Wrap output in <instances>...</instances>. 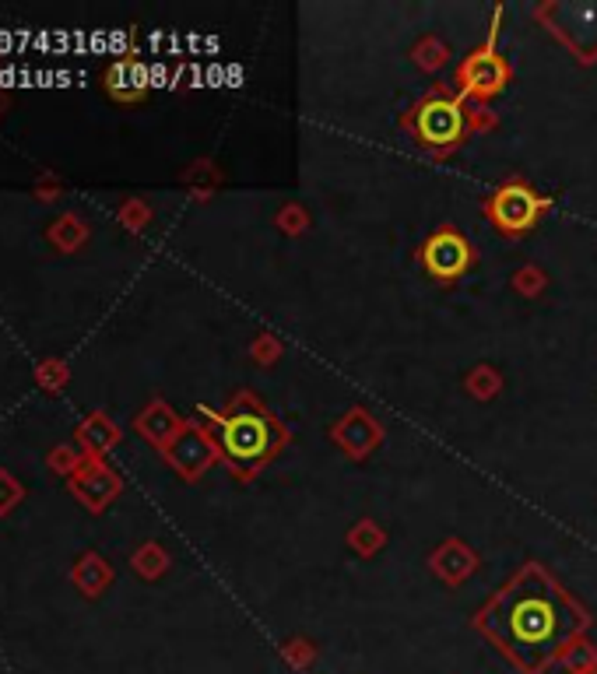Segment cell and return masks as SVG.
Wrapping results in <instances>:
<instances>
[{
    "mask_svg": "<svg viewBox=\"0 0 597 674\" xmlns=\"http://www.w3.org/2000/svg\"><path fill=\"white\" fill-rule=\"evenodd\" d=\"M583 608L538 566H527L475 615V629L517 667L520 674H545L580 639Z\"/></svg>",
    "mask_w": 597,
    "mask_h": 674,
    "instance_id": "obj_1",
    "label": "cell"
},
{
    "mask_svg": "<svg viewBox=\"0 0 597 674\" xmlns=\"http://www.w3.org/2000/svg\"><path fill=\"white\" fill-rule=\"evenodd\" d=\"M218 443L225 460L246 478L278 453V446L285 443V429L257 401L239 397L236 408L218 418Z\"/></svg>",
    "mask_w": 597,
    "mask_h": 674,
    "instance_id": "obj_2",
    "label": "cell"
},
{
    "mask_svg": "<svg viewBox=\"0 0 597 674\" xmlns=\"http://www.w3.org/2000/svg\"><path fill=\"white\" fill-rule=\"evenodd\" d=\"M411 123H415V134L422 144H429V148H454L464 137V130H468V113L450 95H432V99H425L415 109Z\"/></svg>",
    "mask_w": 597,
    "mask_h": 674,
    "instance_id": "obj_3",
    "label": "cell"
},
{
    "mask_svg": "<svg viewBox=\"0 0 597 674\" xmlns=\"http://www.w3.org/2000/svg\"><path fill=\"white\" fill-rule=\"evenodd\" d=\"M545 208H548L545 197H538L531 187H524V183H506V187H499L496 194L489 197V204H485L492 222L503 232H510V236H520V232L531 229Z\"/></svg>",
    "mask_w": 597,
    "mask_h": 674,
    "instance_id": "obj_4",
    "label": "cell"
},
{
    "mask_svg": "<svg viewBox=\"0 0 597 674\" xmlns=\"http://www.w3.org/2000/svg\"><path fill=\"white\" fill-rule=\"evenodd\" d=\"M457 78H461L464 95H471V99H492V95H499L510 85V67H506V60L492 46H485V50H475L464 60Z\"/></svg>",
    "mask_w": 597,
    "mask_h": 674,
    "instance_id": "obj_5",
    "label": "cell"
},
{
    "mask_svg": "<svg viewBox=\"0 0 597 674\" xmlns=\"http://www.w3.org/2000/svg\"><path fill=\"white\" fill-rule=\"evenodd\" d=\"M422 264H425V271H429L432 278H439V281L461 278V274L468 271V264H471L468 239H464L461 232H450V229L436 232V236L425 239Z\"/></svg>",
    "mask_w": 597,
    "mask_h": 674,
    "instance_id": "obj_6",
    "label": "cell"
},
{
    "mask_svg": "<svg viewBox=\"0 0 597 674\" xmlns=\"http://www.w3.org/2000/svg\"><path fill=\"white\" fill-rule=\"evenodd\" d=\"M211 457H215V453H211V443L194 429L183 432V436L173 443V450H169V460H173L187 478H194L197 471H204V467L211 464Z\"/></svg>",
    "mask_w": 597,
    "mask_h": 674,
    "instance_id": "obj_7",
    "label": "cell"
},
{
    "mask_svg": "<svg viewBox=\"0 0 597 674\" xmlns=\"http://www.w3.org/2000/svg\"><path fill=\"white\" fill-rule=\"evenodd\" d=\"M334 436L345 443V450L348 453H366L369 446H376V439H380V429L373 425V418L369 415H362V411H352V415L345 418V425H338V432Z\"/></svg>",
    "mask_w": 597,
    "mask_h": 674,
    "instance_id": "obj_8",
    "label": "cell"
},
{
    "mask_svg": "<svg viewBox=\"0 0 597 674\" xmlns=\"http://www.w3.org/2000/svg\"><path fill=\"white\" fill-rule=\"evenodd\" d=\"M106 85H109V92H113L116 99H123V102H127V99H141V92H144L141 74H137L134 67L127 64V60H120V64L109 67Z\"/></svg>",
    "mask_w": 597,
    "mask_h": 674,
    "instance_id": "obj_9",
    "label": "cell"
},
{
    "mask_svg": "<svg viewBox=\"0 0 597 674\" xmlns=\"http://www.w3.org/2000/svg\"><path fill=\"white\" fill-rule=\"evenodd\" d=\"M85 478L88 481H78L74 488H78V495L88 502V506H92V510H99L102 502H106L109 495L116 492V478L109 471H102V467H95V471L85 474Z\"/></svg>",
    "mask_w": 597,
    "mask_h": 674,
    "instance_id": "obj_10",
    "label": "cell"
},
{
    "mask_svg": "<svg viewBox=\"0 0 597 674\" xmlns=\"http://www.w3.org/2000/svg\"><path fill=\"white\" fill-rule=\"evenodd\" d=\"M562 664H566L569 674H590L597 671V646L587 643V639H573L562 653Z\"/></svg>",
    "mask_w": 597,
    "mask_h": 674,
    "instance_id": "obj_11",
    "label": "cell"
},
{
    "mask_svg": "<svg viewBox=\"0 0 597 674\" xmlns=\"http://www.w3.org/2000/svg\"><path fill=\"white\" fill-rule=\"evenodd\" d=\"M436 569L446 576V580H464V576L471 573V555L461 552V548H443L436 559Z\"/></svg>",
    "mask_w": 597,
    "mask_h": 674,
    "instance_id": "obj_12",
    "label": "cell"
},
{
    "mask_svg": "<svg viewBox=\"0 0 597 674\" xmlns=\"http://www.w3.org/2000/svg\"><path fill=\"white\" fill-rule=\"evenodd\" d=\"M74 576H78V583L85 587V594H99V587L109 580V569L102 566L99 555H85V559H81V566H78V573H74Z\"/></svg>",
    "mask_w": 597,
    "mask_h": 674,
    "instance_id": "obj_13",
    "label": "cell"
},
{
    "mask_svg": "<svg viewBox=\"0 0 597 674\" xmlns=\"http://www.w3.org/2000/svg\"><path fill=\"white\" fill-rule=\"evenodd\" d=\"M176 429V415H169L166 408H152L141 418V432H148L152 439H166V432Z\"/></svg>",
    "mask_w": 597,
    "mask_h": 674,
    "instance_id": "obj_14",
    "label": "cell"
},
{
    "mask_svg": "<svg viewBox=\"0 0 597 674\" xmlns=\"http://www.w3.org/2000/svg\"><path fill=\"white\" fill-rule=\"evenodd\" d=\"M85 439L95 446V450H106V446L116 439V429L106 425V418H92V425H85Z\"/></svg>",
    "mask_w": 597,
    "mask_h": 674,
    "instance_id": "obj_15",
    "label": "cell"
},
{
    "mask_svg": "<svg viewBox=\"0 0 597 674\" xmlns=\"http://www.w3.org/2000/svg\"><path fill=\"white\" fill-rule=\"evenodd\" d=\"M18 499H22V485H18L11 474L0 471V513H8Z\"/></svg>",
    "mask_w": 597,
    "mask_h": 674,
    "instance_id": "obj_16",
    "label": "cell"
},
{
    "mask_svg": "<svg viewBox=\"0 0 597 674\" xmlns=\"http://www.w3.org/2000/svg\"><path fill=\"white\" fill-rule=\"evenodd\" d=\"M137 569H141L144 576H155L166 569V555L159 552V548H144V552H137Z\"/></svg>",
    "mask_w": 597,
    "mask_h": 674,
    "instance_id": "obj_17",
    "label": "cell"
},
{
    "mask_svg": "<svg viewBox=\"0 0 597 674\" xmlns=\"http://www.w3.org/2000/svg\"><path fill=\"white\" fill-rule=\"evenodd\" d=\"M285 657L292 660L295 667H306L313 660V646L310 643H303V639H295V643H288L285 646Z\"/></svg>",
    "mask_w": 597,
    "mask_h": 674,
    "instance_id": "obj_18",
    "label": "cell"
}]
</instances>
